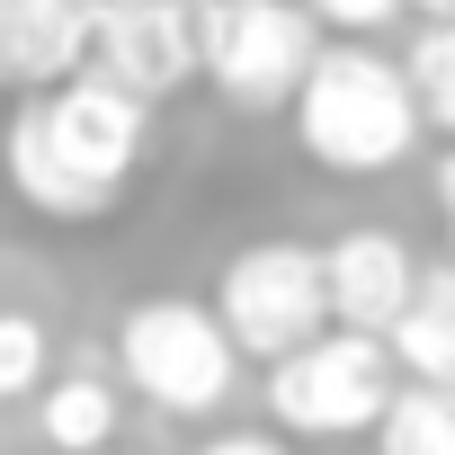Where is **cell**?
Masks as SVG:
<instances>
[{
    "mask_svg": "<svg viewBox=\"0 0 455 455\" xmlns=\"http://www.w3.org/2000/svg\"><path fill=\"white\" fill-rule=\"evenodd\" d=\"M152 143V108L108 72H72L45 99H19L0 125V179L45 223H99Z\"/></svg>",
    "mask_w": 455,
    "mask_h": 455,
    "instance_id": "obj_1",
    "label": "cell"
},
{
    "mask_svg": "<svg viewBox=\"0 0 455 455\" xmlns=\"http://www.w3.org/2000/svg\"><path fill=\"white\" fill-rule=\"evenodd\" d=\"M419 90H411V72L393 63V54H375V45H322V63H313V81H304V99H295V143L322 161V170H339V179H375V170H402L411 161V143H419Z\"/></svg>",
    "mask_w": 455,
    "mask_h": 455,
    "instance_id": "obj_2",
    "label": "cell"
},
{
    "mask_svg": "<svg viewBox=\"0 0 455 455\" xmlns=\"http://www.w3.org/2000/svg\"><path fill=\"white\" fill-rule=\"evenodd\" d=\"M196 45H205V81L268 116V108H295L313 63H322V19L304 0H196Z\"/></svg>",
    "mask_w": 455,
    "mask_h": 455,
    "instance_id": "obj_3",
    "label": "cell"
},
{
    "mask_svg": "<svg viewBox=\"0 0 455 455\" xmlns=\"http://www.w3.org/2000/svg\"><path fill=\"white\" fill-rule=\"evenodd\" d=\"M116 366L152 411L196 419V411H223V393L242 375V348L223 331V313H205L188 295H152L116 322Z\"/></svg>",
    "mask_w": 455,
    "mask_h": 455,
    "instance_id": "obj_4",
    "label": "cell"
},
{
    "mask_svg": "<svg viewBox=\"0 0 455 455\" xmlns=\"http://www.w3.org/2000/svg\"><path fill=\"white\" fill-rule=\"evenodd\" d=\"M214 313H223V331H233V348L242 357H295V348H313L339 313H331V259L313 251V242H251V251H233L223 259V277H214Z\"/></svg>",
    "mask_w": 455,
    "mask_h": 455,
    "instance_id": "obj_5",
    "label": "cell"
},
{
    "mask_svg": "<svg viewBox=\"0 0 455 455\" xmlns=\"http://www.w3.org/2000/svg\"><path fill=\"white\" fill-rule=\"evenodd\" d=\"M393 339L375 331H322L313 348L268 366V411L286 437H366L393 411Z\"/></svg>",
    "mask_w": 455,
    "mask_h": 455,
    "instance_id": "obj_6",
    "label": "cell"
},
{
    "mask_svg": "<svg viewBox=\"0 0 455 455\" xmlns=\"http://www.w3.org/2000/svg\"><path fill=\"white\" fill-rule=\"evenodd\" d=\"M90 72H108L143 108L170 99V90H188L205 72L196 0H99V10H90Z\"/></svg>",
    "mask_w": 455,
    "mask_h": 455,
    "instance_id": "obj_7",
    "label": "cell"
},
{
    "mask_svg": "<svg viewBox=\"0 0 455 455\" xmlns=\"http://www.w3.org/2000/svg\"><path fill=\"white\" fill-rule=\"evenodd\" d=\"M322 259H331V313H339V331H375L384 339L411 313V295H419V259H411L402 233H384V223H357V233L322 242Z\"/></svg>",
    "mask_w": 455,
    "mask_h": 455,
    "instance_id": "obj_8",
    "label": "cell"
},
{
    "mask_svg": "<svg viewBox=\"0 0 455 455\" xmlns=\"http://www.w3.org/2000/svg\"><path fill=\"white\" fill-rule=\"evenodd\" d=\"M90 72V0H0V90L45 99Z\"/></svg>",
    "mask_w": 455,
    "mask_h": 455,
    "instance_id": "obj_9",
    "label": "cell"
},
{
    "mask_svg": "<svg viewBox=\"0 0 455 455\" xmlns=\"http://www.w3.org/2000/svg\"><path fill=\"white\" fill-rule=\"evenodd\" d=\"M384 339L411 384H455V268H419V295Z\"/></svg>",
    "mask_w": 455,
    "mask_h": 455,
    "instance_id": "obj_10",
    "label": "cell"
},
{
    "mask_svg": "<svg viewBox=\"0 0 455 455\" xmlns=\"http://www.w3.org/2000/svg\"><path fill=\"white\" fill-rule=\"evenodd\" d=\"M36 428H45V446H63V455H108V437H116V384H108V375H63V384H45V393H36Z\"/></svg>",
    "mask_w": 455,
    "mask_h": 455,
    "instance_id": "obj_11",
    "label": "cell"
},
{
    "mask_svg": "<svg viewBox=\"0 0 455 455\" xmlns=\"http://www.w3.org/2000/svg\"><path fill=\"white\" fill-rule=\"evenodd\" d=\"M375 446L384 455H455V384H402Z\"/></svg>",
    "mask_w": 455,
    "mask_h": 455,
    "instance_id": "obj_12",
    "label": "cell"
},
{
    "mask_svg": "<svg viewBox=\"0 0 455 455\" xmlns=\"http://www.w3.org/2000/svg\"><path fill=\"white\" fill-rule=\"evenodd\" d=\"M402 72H411V90H419V116L455 143V19H428L419 45L402 54Z\"/></svg>",
    "mask_w": 455,
    "mask_h": 455,
    "instance_id": "obj_13",
    "label": "cell"
},
{
    "mask_svg": "<svg viewBox=\"0 0 455 455\" xmlns=\"http://www.w3.org/2000/svg\"><path fill=\"white\" fill-rule=\"evenodd\" d=\"M45 357H54V339L36 313H0V402L45 393Z\"/></svg>",
    "mask_w": 455,
    "mask_h": 455,
    "instance_id": "obj_14",
    "label": "cell"
},
{
    "mask_svg": "<svg viewBox=\"0 0 455 455\" xmlns=\"http://www.w3.org/2000/svg\"><path fill=\"white\" fill-rule=\"evenodd\" d=\"M304 10H313V19L331 28V36H348V45H357V36H375V28H393V19L411 10V0H304Z\"/></svg>",
    "mask_w": 455,
    "mask_h": 455,
    "instance_id": "obj_15",
    "label": "cell"
},
{
    "mask_svg": "<svg viewBox=\"0 0 455 455\" xmlns=\"http://www.w3.org/2000/svg\"><path fill=\"white\" fill-rule=\"evenodd\" d=\"M196 455H286L277 437H259V428H233V437H205Z\"/></svg>",
    "mask_w": 455,
    "mask_h": 455,
    "instance_id": "obj_16",
    "label": "cell"
},
{
    "mask_svg": "<svg viewBox=\"0 0 455 455\" xmlns=\"http://www.w3.org/2000/svg\"><path fill=\"white\" fill-rule=\"evenodd\" d=\"M428 188H437V205H446V233H455V143H446V161H437V179H428Z\"/></svg>",
    "mask_w": 455,
    "mask_h": 455,
    "instance_id": "obj_17",
    "label": "cell"
},
{
    "mask_svg": "<svg viewBox=\"0 0 455 455\" xmlns=\"http://www.w3.org/2000/svg\"><path fill=\"white\" fill-rule=\"evenodd\" d=\"M411 10H419V19H455V0H411Z\"/></svg>",
    "mask_w": 455,
    "mask_h": 455,
    "instance_id": "obj_18",
    "label": "cell"
}]
</instances>
